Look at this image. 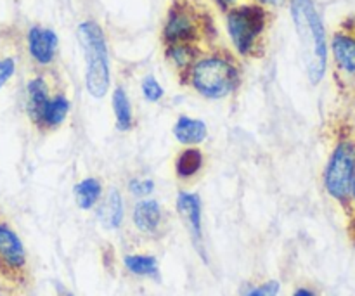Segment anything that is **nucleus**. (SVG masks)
Segmentation results:
<instances>
[{
    "label": "nucleus",
    "mask_w": 355,
    "mask_h": 296,
    "mask_svg": "<svg viewBox=\"0 0 355 296\" xmlns=\"http://www.w3.org/2000/svg\"><path fill=\"white\" fill-rule=\"evenodd\" d=\"M203 166V153L196 148L184 149L175 162V172L180 179L194 177Z\"/></svg>",
    "instance_id": "f3484780"
},
{
    "label": "nucleus",
    "mask_w": 355,
    "mask_h": 296,
    "mask_svg": "<svg viewBox=\"0 0 355 296\" xmlns=\"http://www.w3.org/2000/svg\"><path fill=\"white\" fill-rule=\"evenodd\" d=\"M49 87L44 78H33L26 87V111L35 125L40 121L42 113L49 103Z\"/></svg>",
    "instance_id": "f8f14e48"
},
{
    "label": "nucleus",
    "mask_w": 355,
    "mask_h": 296,
    "mask_svg": "<svg viewBox=\"0 0 355 296\" xmlns=\"http://www.w3.org/2000/svg\"><path fill=\"white\" fill-rule=\"evenodd\" d=\"M350 194H352V200L355 203V170H354V177H352V186H350Z\"/></svg>",
    "instance_id": "cd10ccee"
},
{
    "label": "nucleus",
    "mask_w": 355,
    "mask_h": 296,
    "mask_svg": "<svg viewBox=\"0 0 355 296\" xmlns=\"http://www.w3.org/2000/svg\"><path fill=\"white\" fill-rule=\"evenodd\" d=\"M62 296H73V295L68 293V291H62Z\"/></svg>",
    "instance_id": "c85d7f7f"
},
{
    "label": "nucleus",
    "mask_w": 355,
    "mask_h": 296,
    "mask_svg": "<svg viewBox=\"0 0 355 296\" xmlns=\"http://www.w3.org/2000/svg\"><path fill=\"white\" fill-rule=\"evenodd\" d=\"M168 58L175 62L179 68H184V66L191 64L193 61V51H191L189 45L186 44H173L168 51Z\"/></svg>",
    "instance_id": "aec40b11"
},
{
    "label": "nucleus",
    "mask_w": 355,
    "mask_h": 296,
    "mask_svg": "<svg viewBox=\"0 0 355 296\" xmlns=\"http://www.w3.org/2000/svg\"><path fill=\"white\" fill-rule=\"evenodd\" d=\"M293 296H315V295H314V291L307 290V288H300V290L295 291Z\"/></svg>",
    "instance_id": "393cba45"
},
{
    "label": "nucleus",
    "mask_w": 355,
    "mask_h": 296,
    "mask_svg": "<svg viewBox=\"0 0 355 296\" xmlns=\"http://www.w3.org/2000/svg\"><path fill=\"white\" fill-rule=\"evenodd\" d=\"M14 69H16L14 59H0V89H2L7 83V80L14 75Z\"/></svg>",
    "instance_id": "b1692460"
},
{
    "label": "nucleus",
    "mask_w": 355,
    "mask_h": 296,
    "mask_svg": "<svg viewBox=\"0 0 355 296\" xmlns=\"http://www.w3.org/2000/svg\"><path fill=\"white\" fill-rule=\"evenodd\" d=\"M142 94L148 101L151 103H156L163 97V87L159 85L158 80L155 76H146L144 82H142Z\"/></svg>",
    "instance_id": "412c9836"
},
{
    "label": "nucleus",
    "mask_w": 355,
    "mask_h": 296,
    "mask_svg": "<svg viewBox=\"0 0 355 296\" xmlns=\"http://www.w3.org/2000/svg\"><path fill=\"white\" fill-rule=\"evenodd\" d=\"M134 225L144 234H153L162 224V208L155 200H144L135 204L132 214Z\"/></svg>",
    "instance_id": "9b49d317"
},
{
    "label": "nucleus",
    "mask_w": 355,
    "mask_h": 296,
    "mask_svg": "<svg viewBox=\"0 0 355 296\" xmlns=\"http://www.w3.org/2000/svg\"><path fill=\"white\" fill-rule=\"evenodd\" d=\"M291 16L300 40L309 80L318 85L324 78L328 64V45L321 16L312 0H291Z\"/></svg>",
    "instance_id": "f257e3e1"
},
{
    "label": "nucleus",
    "mask_w": 355,
    "mask_h": 296,
    "mask_svg": "<svg viewBox=\"0 0 355 296\" xmlns=\"http://www.w3.org/2000/svg\"><path fill=\"white\" fill-rule=\"evenodd\" d=\"M125 267L128 272L135 274V276H156L158 274V262L155 256L149 255H127L123 260Z\"/></svg>",
    "instance_id": "6ab92c4d"
},
{
    "label": "nucleus",
    "mask_w": 355,
    "mask_h": 296,
    "mask_svg": "<svg viewBox=\"0 0 355 296\" xmlns=\"http://www.w3.org/2000/svg\"><path fill=\"white\" fill-rule=\"evenodd\" d=\"M113 110L118 128L120 130H130L132 125H134V114H132V106L127 92L121 87H118L113 92Z\"/></svg>",
    "instance_id": "a211bd4d"
},
{
    "label": "nucleus",
    "mask_w": 355,
    "mask_h": 296,
    "mask_svg": "<svg viewBox=\"0 0 355 296\" xmlns=\"http://www.w3.org/2000/svg\"><path fill=\"white\" fill-rule=\"evenodd\" d=\"M28 49L35 61L40 64H49L54 59L58 49V35L49 28L33 26L28 33Z\"/></svg>",
    "instance_id": "6e6552de"
},
{
    "label": "nucleus",
    "mask_w": 355,
    "mask_h": 296,
    "mask_svg": "<svg viewBox=\"0 0 355 296\" xmlns=\"http://www.w3.org/2000/svg\"><path fill=\"white\" fill-rule=\"evenodd\" d=\"M177 210H179L180 217L186 220L187 227H189L191 236L194 241H201V200L198 194L191 193H180L177 196Z\"/></svg>",
    "instance_id": "1a4fd4ad"
},
{
    "label": "nucleus",
    "mask_w": 355,
    "mask_h": 296,
    "mask_svg": "<svg viewBox=\"0 0 355 296\" xmlns=\"http://www.w3.org/2000/svg\"><path fill=\"white\" fill-rule=\"evenodd\" d=\"M194 33H196V21L193 12L186 7H175L165 24V40L172 45L184 44L189 42Z\"/></svg>",
    "instance_id": "0eeeda50"
},
{
    "label": "nucleus",
    "mask_w": 355,
    "mask_h": 296,
    "mask_svg": "<svg viewBox=\"0 0 355 296\" xmlns=\"http://www.w3.org/2000/svg\"><path fill=\"white\" fill-rule=\"evenodd\" d=\"M153 189H155V182L151 179H132L128 184V191L139 198L148 196L153 193Z\"/></svg>",
    "instance_id": "4be33fe9"
},
{
    "label": "nucleus",
    "mask_w": 355,
    "mask_h": 296,
    "mask_svg": "<svg viewBox=\"0 0 355 296\" xmlns=\"http://www.w3.org/2000/svg\"><path fill=\"white\" fill-rule=\"evenodd\" d=\"M277 293H279V283L277 281H267L260 286L252 288L246 296H277Z\"/></svg>",
    "instance_id": "5701e85b"
},
{
    "label": "nucleus",
    "mask_w": 355,
    "mask_h": 296,
    "mask_svg": "<svg viewBox=\"0 0 355 296\" xmlns=\"http://www.w3.org/2000/svg\"><path fill=\"white\" fill-rule=\"evenodd\" d=\"M266 26V10L260 6H241L227 16V30L232 44L241 54H248Z\"/></svg>",
    "instance_id": "20e7f679"
},
{
    "label": "nucleus",
    "mask_w": 355,
    "mask_h": 296,
    "mask_svg": "<svg viewBox=\"0 0 355 296\" xmlns=\"http://www.w3.org/2000/svg\"><path fill=\"white\" fill-rule=\"evenodd\" d=\"M69 111V101L64 96H55L52 99H49L47 106H45L44 113H42L40 121H38V127H58L62 121L66 120Z\"/></svg>",
    "instance_id": "2eb2a0df"
},
{
    "label": "nucleus",
    "mask_w": 355,
    "mask_h": 296,
    "mask_svg": "<svg viewBox=\"0 0 355 296\" xmlns=\"http://www.w3.org/2000/svg\"><path fill=\"white\" fill-rule=\"evenodd\" d=\"M78 42L87 62L85 85L96 99H103L110 89V59L103 30L94 21H83L78 26Z\"/></svg>",
    "instance_id": "f03ea898"
},
{
    "label": "nucleus",
    "mask_w": 355,
    "mask_h": 296,
    "mask_svg": "<svg viewBox=\"0 0 355 296\" xmlns=\"http://www.w3.org/2000/svg\"><path fill=\"white\" fill-rule=\"evenodd\" d=\"M101 225L107 231L118 229L123 222V200L116 189H110L101 203L99 211H97Z\"/></svg>",
    "instance_id": "9d476101"
},
{
    "label": "nucleus",
    "mask_w": 355,
    "mask_h": 296,
    "mask_svg": "<svg viewBox=\"0 0 355 296\" xmlns=\"http://www.w3.org/2000/svg\"><path fill=\"white\" fill-rule=\"evenodd\" d=\"M101 194H103V187H101L99 180L92 179V177L90 179H83L75 187L76 204L82 210H90L92 207H96L97 201L101 200Z\"/></svg>",
    "instance_id": "dca6fc26"
},
{
    "label": "nucleus",
    "mask_w": 355,
    "mask_h": 296,
    "mask_svg": "<svg viewBox=\"0 0 355 296\" xmlns=\"http://www.w3.org/2000/svg\"><path fill=\"white\" fill-rule=\"evenodd\" d=\"M215 2H217L222 9H227V7H231L236 0H215Z\"/></svg>",
    "instance_id": "a878e982"
},
{
    "label": "nucleus",
    "mask_w": 355,
    "mask_h": 296,
    "mask_svg": "<svg viewBox=\"0 0 355 296\" xmlns=\"http://www.w3.org/2000/svg\"><path fill=\"white\" fill-rule=\"evenodd\" d=\"M259 2L267 3V6H281V3H283L284 0H259Z\"/></svg>",
    "instance_id": "bb28decb"
},
{
    "label": "nucleus",
    "mask_w": 355,
    "mask_h": 296,
    "mask_svg": "<svg viewBox=\"0 0 355 296\" xmlns=\"http://www.w3.org/2000/svg\"><path fill=\"white\" fill-rule=\"evenodd\" d=\"M207 125L201 120H194V118L189 116H180L177 120L175 127H173V135H175L177 141L180 144L186 146H194L200 144L207 139Z\"/></svg>",
    "instance_id": "ddd939ff"
},
{
    "label": "nucleus",
    "mask_w": 355,
    "mask_h": 296,
    "mask_svg": "<svg viewBox=\"0 0 355 296\" xmlns=\"http://www.w3.org/2000/svg\"><path fill=\"white\" fill-rule=\"evenodd\" d=\"M0 263L10 270L23 269L26 263V252L16 232L0 222Z\"/></svg>",
    "instance_id": "423d86ee"
},
{
    "label": "nucleus",
    "mask_w": 355,
    "mask_h": 296,
    "mask_svg": "<svg viewBox=\"0 0 355 296\" xmlns=\"http://www.w3.org/2000/svg\"><path fill=\"white\" fill-rule=\"evenodd\" d=\"M238 69L224 58H205L193 68V87L208 99H222L229 96L238 85Z\"/></svg>",
    "instance_id": "7ed1b4c3"
},
{
    "label": "nucleus",
    "mask_w": 355,
    "mask_h": 296,
    "mask_svg": "<svg viewBox=\"0 0 355 296\" xmlns=\"http://www.w3.org/2000/svg\"><path fill=\"white\" fill-rule=\"evenodd\" d=\"M333 54L340 68L349 75H355V40L349 35L338 33L333 38Z\"/></svg>",
    "instance_id": "4468645a"
},
{
    "label": "nucleus",
    "mask_w": 355,
    "mask_h": 296,
    "mask_svg": "<svg viewBox=\"0 0 355 296\" xmlns=\"http://www.w3.org/2000/svg\"><path fill=\"white\" fill-rule=\"evenodd\" d=\"M355 170V148L352 142H340L329 158L324 173V186L329 196L345 201L350 196V186Z\"/></svg>",
    "instance_id": "39448f33"
}]
</instances>
